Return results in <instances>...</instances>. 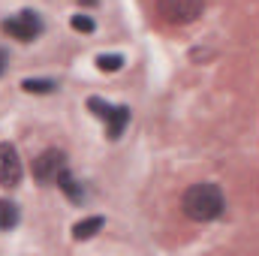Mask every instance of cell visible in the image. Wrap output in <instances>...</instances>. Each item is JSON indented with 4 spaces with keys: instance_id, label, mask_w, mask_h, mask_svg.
Masks as SVG:
<instances>
[{
    "instance_id": "6da1fadb",
    "label": "cell",
    "mask_w": 259,
    "mask_h": 256,
    "mask_svg": "<svg viewBox=\"0 0 259 256\" xmlns=\"http://www.w3.org/2000/svg\"><path fill=\"white\" fill-rule=\"evenodd\" d=\"M181 208L184 214L196 220V223H208V220H217L223 214V193L217 184H193L184 190V199H181Z\"/></svg>"
},
{
    "instance_id": "7a4b0ae2",
    "label": "cell",
    "mask_w": 259,
    "mask_h": 256,
    "mask_svg": "<svg viewBox=\"0 0 259 256\" xmlns=\"http://www.w3.org/2000/svg\"><path fill=\"white\" fill-rule=\"evenodd\" d=\"M205 0H157V12L169 24H190L202 15Z\"/></svg>"
},
{
    "instance_id": "3957f363",
    "label": "cell",
    "mask_w": 259,
    "mask_h": 256,
    "mask_svg": "<svg viewBox=\"0 0 259 256\" xmlns=\"http://www.w3.org/2000/svg\"><path fill=\"white\" fill-rule=\"evenodd\" d=\"M0 27H3L9 36H15V39L30 42V39H36V36L42 33V18H39L36 12L24 9V12L12 15V18H3V24H0Z\"/></svg>"
},
{
    "instance_id": "277c9868",
    "label": "cell",
    "mask_w": 259,
    "mask_h": 256,
    "mask_svg": "<svg viewBox=\"0 0 259 256\" xmlns=\"http://www.w3.org/2000/svg\"><path fill=\"white\" fill-rule=\"evenodd\" d=\"M24 175L21 157L12 142H0V187H18Z\"/></svg>"
},
{
    "instance_id": "5b68a950",
    "label": "cell",
    "mask_w": 259,
    "mask_h": 256,
    "mask_svg": "<svg viewBox=\"0 0 259 256\" xmlns=\"http://www.w3.org/2000/svg\"><path fill=\"white\" fill-rule=\"evenodd\" d=\"M64 169H66V154L58 151V148H49V151H42V154L33 160V175H36V181H42V184L58 181V175H61Z\"/></svg>"
},
{
    "instance_id": "8992f818",
    "label": "cell",
    "mask_w": 259,
    "mask_h": 256,
    "mask_svg": "<svg viewBox=\"0 0 259 256\" xmlns=\"http://www.w3.org/2000/svg\"><path fill=\"white\" fill-rule=\"evenodd\" d=\"M103 223H106V220H103L100 214L84 217V220H78V223L72 226V238H75V241H88V238H94V235L103 229Z\"/></svg>"
},
{
    "instance_id": "52a82bcc",
    "label": "cell",
    "mask_w": 259,
    "mask_h": 256,
    "mask_svg": "<svg viewBox=\"0 0 259 256\" xmlns=\"http://www.w3.org/2000/svg\"><path fill=\"white\" fill-rule=\"evenodd\" d=\"M109 139H118L121 133H124V127L130 124V109L127 106H115V112L109 115Z\"/></svg>"
},
{
    "instance_id": "ba28073f",
    "label": "cell",
    "mask_w": 259,
    "mask_h": 256,
    "mask_svg": "<svg viewBox=\"0 0 259 256\" xmlns=\"http://www.w3.org/2000/svg\"><path fill=\"white\" fill-rule=\"evenodd\" d=\"M18 223V205L9 199H0V232H9Z\"/></svg>"
},
{
    "instance_id": "9c48e42d",
    "label": "cell",
    "mask_w": 259,
    "mask_h": 256,
    "mask_svg": "<svg viewBox=\"0 0 259 256\" xmlns=\"http://www.w3.org/2000/svg\"><path fill=\"white\" fill-rule=\"evenodd\" d=\"M58 187H61V190H64L69 199H72V202H81V199H84V190H81V184H78V181H75V178H72L66 169L61 172V175H58Z\"/></svg>"
},
{
    "instance_id": "30bf717a",
    "label": "cell",
    "mask_w": 259,
    "mask_h": 256,
    "mask_svg": "<svg viewBox=\"0 0 259 256\" xmlns=\"http://www.w3.org/2000/svg\"><path fill=\"white\" fill-rule=\"evenodd\" d=\"M21 88H24L27 94H52V91L58 88V81H52V78H24Z\"/></svg>"
},
{
    "instance_id": "8fae6325",
    "label": "cell",
    "mask_w": 259,
    "mask_h": 256,
    "mask_svg": "<svg viewBox=\"0 0 259 256\" xmlns=\"http://www.w3.org/2000/svg\"><path fill=\"white\" fill-rule=\"evenodd\" d=\"M88 109H91L97 118H103V121H109V115L115 112V106L106 103V100H100V97H91V100H88Z\"/></svg>"
},
{
    "instance_id": "7c38bea8",
    "label": "cell",
    "mask_w": 259,
    "mask_h": 256,
    "mask_svg": "<svg viewBox=\"0 0 259 256\" xmlns=\"http://www.w3.org/2000/svg\"><path fill=\"white\" fill-rule=\"evenodd\" d=\"M97 66H100L103 72H118V69L124 66V58H121V55H100V58H97Z\"/></svg>"
},
{
    "instance_id": "4fadbf2b",
    "label": "cell",
    "mask_w": 259,
    "mask_h": 256,
    "mask_svg": "<svg viewBox=\"0 0 259 256\" xmlns=\"http://www.w3.org/2000/svg\"><path fill=\"white\" fill-rule=\"evenodd\" d=\"M69 24H72V30H81V33H91L97 24H94V18H88V15H72L69 18Z\"/></svg>"
},
{
    "instance_id": "5bb4252c",
    "label": "cell",
    "mask_w": 259,
    "mask_h": 256,
    "mask_svg": "<svg viewBox=\"0 0 259 256\" xmlns=\"http://www.w3.org/2000/svg\"><path fill=\"white\" fill-rule=\"evenodd\" d=\"M3 69H6V52L0 49V75H3Z\"/></svg>"
},
{
    "instance_id": "9a60e30c",
    "label": "cell",
    "mask_w": 259,
    "mask_h": 256,
    "mask_svg": "<svg viewBox=\"0 0 259 256\" xmlns=\"http://www.w3.org/2000/svg\"><path fill=\"white\" fill-rule=\"evenodd\" d=\"M78 3H81V6H94L97 0H78Z\"/></svg>"
}]
</instances>
